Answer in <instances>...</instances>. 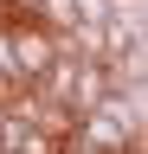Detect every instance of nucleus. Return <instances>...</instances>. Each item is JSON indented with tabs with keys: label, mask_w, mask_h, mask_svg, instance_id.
<instances>
[{
	"label": "nucleus",
	"mask_w": 148,
	"mask_h": 154,
	"mask_svg": "<svg viewBox=\"0 0 148 154\" xmlns=\"http://www.w3.org/2000/svg\"><path fill=\"white\" fill-rule=\"evenodd\" d=\"M77 135H84L90 148H103V154H135V128H129V122H122L109 103L84 109V116H77Z\"/></svg>",
	"instance_id": "obj_1"
},
{
	"label": "nucleus",
	"mask_w": 148,
	"mask_h": 154,
	"mask_svg": "<svg viewBox=\"0 0 148 154\" xmlns=\"http://www.w3.org/2000/svg\"><path fill=\"white\" fill-rule=\"evenodd\" d=\"M58 154H103V148H90V141H84V135H77V128H71V135H58Z\"/></svg>",
	"instance_id": "obj_2"
},
{
	"label": "nucleus",
	"mask_w": 148,
	"mask_h": 154,
	"mask_svg": "<svg viewBox=\"0 0 148 154\" xmlns=\"http://www.w3.org/2000/svg\"><path fill=\"white\" fill-rule=\"evenodd\" d=\"M0 154H13V141H7V116H0Z\"/></svg>",
	"instance_id": "obj_3"
}]
</instances>
